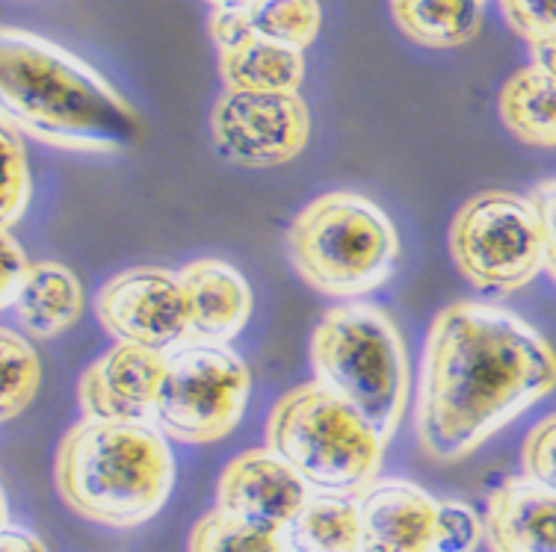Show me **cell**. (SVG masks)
<instances>
[{"label": "cell", "mask_w": 556, "mask_h": 552, "mask_svg": "<svg viewBox=\"0 0 556 552\" xmlns=\"http://www.w3.org/2000/svg\"><path fill=\"white\" fill-rule=\"evenodd\" d=\"M554 387L556 351L533 325L492 301H453L424 346L417 447L435 464H456Z\"/></svg>", "instance_id": "obj_1"}, {"label": "cell", "mask_w": 556, "mask_h": 552, "mask_svg": "<svg viewBox=\"0 0 556 552\" xmlns=\"http://www.w3.org/2000/svg\"><path fill=\"white\" fill-rule=\"evenodd\" d=\"M3 125L51 149L122 154L142 139V118L128 98L80 56L39 33H0Z\"/></svg>", "instance_id": "obj_2"}, {"label": "cell", "mask_w": 556, "mask_h": 552, "mask_svg": "<svg viewBox=\"0 0 556 552\" xmlns=\"http://www.w3.org/2000/svg\"><path fill=\"white\" fill-rule=\"evenodd\" d=\"M54 485L84 521L134 529L157 517L169 500L175 458L154 423L84 416L56 447Z\"/></svg>", "instance_id": "obj_3"}, {"label": "cell", "mask_w": 556, "mask_h": 552, "mask_svg": "<svg viewBox=\"0 0 556 552\" xmlns=\"http://www.w3.org/2000/svg\"><path fill=\"white\" fill-rule=\"evenodd\" d=\"M314 382L391 440L406 416L408 355L403 334L386 310L370 301H343L320 317L311 334Z\"/></svg>", "instance_id": "obj_4"}, {"label": "cell", "mask_w": 556, "mask_h": 552, "mask_svg": "<svg viewBox=\"0 0 556 552\" xmlns=\"http://www.w3.org/2000/svg\"><path fill=\"white\" fill-rule=\"evenodd\" d=\"M288 255L308 287L355 301L394 275L400 234L370 198L346 190L326 192L290 222Z\"/></svg>", "instance_id": "obj_5"}, {"label": "cell", "mask_w": 556, "mask_h": 552, "mask_svg": "<svg viewBox=\"0 0 556 552\" xmlns=\"http://www.w3.org/2000/svg\"><path fill=\"white\" fill-rule=\"evenodd\" d=\"M267 447L296 470L311 490L358 497L370 488L386 455V440L358 411L305 382L281 396L267 416Z\"/></svg>", "instance_id": "obj_6"}, {"label": "cell", "mask_w": 556, "mask_h": 552, "mask_svg": "<svg viewBox=\"0 0 556 552\" xmlns=\"http://www.w3.org/2000/svg\"><path fill=\"white\" fill-rule=\"evenodd\" d=\"M450 257L480 293L509 296L545 269L542 222L530 195L485 190L462 204L450 224Z\"/></svg>", "instance_id": "obj_7"}, {"label": "cell", "mask_w": 556, "mask_h": 552, "mask_svg": "<svg viewBox=\"0 0 556 552\" xmlns=\"http://www.w3.org/2000/svg\"><path fill=\"white\" fill-rule=\"evenodd\" d=\"M252 372L219 343L187 341L166 351V375L154 405V425L169 440L216 444L247 414Z\"/></svg>", "instance_id": "obj_8"}, {"label": "cell", "mask_w": 556, "mask_h": 552, "mask_svg": "<svg viewBox=\"0 0 556 552\" xmlns=\"http://www.w3.org/2000/svg\"><path fill=\"white\" fill-rule=\"evenodd\" d=\"M311 137V113L300 92L225 89L211 106V142L228 163L273 169L300 157Z\"/></svg>", "instance_id": "obj_9"}, {"label": "cell", "mask_w": 556, "mask_h": 552, "mask_svg": "<svg viewBox=\"0 0 556 552\" xmlns=\"http://www.w3.org/2000/svg\"><path fill=\"white\" fill-rule=\"evenodd\" d=\"M96 317L116 343L172 351L190 341L181 278L161 266H134L110 278L98 290Z\"/></svg>", "instance_id": "obj_10"}, {"label": "cell", "mask_w": 556, "mask_h": 552, "mask_svg": "<svg viewBox=\"0 0 556 552\" xmlns=\"http://www.w3.org/2000/svg\"><path fill=\"white\" fill-rule=\"evenodd\" d=\"M166 375V351L116 343L86 367L77 384L80 408L96 420L154 423V405Z\"/></svg>", "instance_id": "obj_11"}, {"label": "cell", "mask_w": 556, "mask_h": 552, "mask_svg": "<svg viewBox=\"0 0 556 552\" xmlns=\"http://www.w3.org/2000/svg\"><path fill=\"white\" fill-rule=\"evenodd\" d=\"M308 500V482L269 447L231 458L216 485L219 509L278 531L288 529Z\"/></svg>", "instance_id": "obj_12"}, {"label": "cell", "mask_w": 556, "mask_h": 552, "mask_svg": "<svg viewBox=\"0 0 556 552\" xmlns=\"http://www.w3.org/2000/svg\"><path fill=\"white\" fill-rule=\"evenodd\" d=\"M355 502L362 552H439V500L415 482L376 478Z\"/></svg>", "instance_id": "obj_13"}, {"label": "cell", "mask_w": 556, "mask_h": 552, "mask_svg": "<svg viewBox=\"0 0 556 552\" xmlns=\"http://www.w3.org/2000/svg\"><path fill=\"white\" fill-rule=\"evenodd\" d=\"M181 278L190 341L228 346L247 329L255 308V296L240 269L219 257H202L178 272Z\"/></svg>", "instance_id": "obj_14"}, {"label": "cell", "mask_w": 556, "mask_h": 552, "mask_svg": "<svg viewBox=\"0 0 556 552\" xmlns=\"http://www.w3.org/2000/svg\"><path fill=\"white\" fill-rule=\"evenodd\" d=\"M492 552H556V490L533 478H506L485 509Z\"/></svg>", "instance_id": "obj_15"}, {"label": "cell", "mask_w": 556, "mask_h": 552, "mask_svg": "<svg viewBox=\"0 0 556 552\" xmlns=\"http://www.w3.org/2000/svg\"><path fill=\"white\" fill-rule=\"evenodd\" d=\"M10 313L24 334L36 341H51L84 317V287L68 266L39 260L33 264Z\"/></svg>", "instance_id": "obj_16"}, {"label": "cell", "mask_w": 556, "mask_h": 552, "mask_svg": "<svg viewBox=\"0 0 556 552\" xmlns=\"http://www.w3.org/2000/svg\"><path fill=\"white\" fill-rule=\"evenodd\" d=\"M219 75L225 89L300 92L305 80V51L252 33L243 42L219 51Z\"/></svg>", "instance_id": "obj_17"}, {"label": "cell", "mask_w": 556, "mask_h": 552, "mask_svg": "<svg viewBox=\"0 0 556 552\" xmlns=\"http://www.w3.org/2000/svg\"><path fill=\"white\" fill-rule=\"evenodd\" d=\"M497 110L506 130L535 149H556V77L539 65L518 68L501 89Z\"/></svg>", "instance_id": "obj_18"}, {"label": "cell", "mask_w": 556, "mask_h": 552, "mask_svg": "<svg viewBox=\"0 0 556 552\" xmlns=\"http://www.w3.org/2000/svg\"><path fill=\"white\" fill-rule=\"evenodd\" d=\"M400 33L424 48H459L482 27V0H391Z\"/></svg>", "instance_id": "obj_19"}, {"label": "cell", "mask_w": 556, "mask_h": 552, "mask_svg": "<svg viewBox=\"0 0 556 552\" xmlns=\"http://www.w3.org/2000/svg\"><path fill=\"white\" fill-rule=\"evenodd\" d=\"M285 535L290 552H362L358 502L338 493H311Z\"/></svg>", "instance_id": "obj_20"}, {"label": "cell", "mask_w": 556, "mask_h": 552, "mask_svg": "<svg viewBox=\"0 0 556 552\" xmlns=\"http://www.w3.org/2000/svg\"><path fill=\"white\" fill-rule=\"evenodd\" d=\"M187 552H290L288 535L216 505L195 523Z\"/></svg>", "instance_id": "obj_21"}, {"label": "cell", "mask_w": 556, "mask_h": 552, "mask_svg": "<svg viewBox=\"0 0 556 552\" xmlns=\"http://www.w3.org/2000/svg\"><path fill=\"white\" fill-rule=\"evenodd\" d=\"M243 7L249 30L305 51L323 24L320 0H237Z\"/></svg>", "instance_id": "obj_22"}, {"label": "cell", "mask_w": 556, "mask_h": 552, "mask_svg": "<svg viewBox=\"0 0 556 552\" xmlns=\"http://www.w3.org/2000/svg\"><path fill=\"white\" fill-rule=\"evenodd\" d=\"M0 363H3V396H0V411L10 423L36 399L39 384H42V361L39 351L33 349L30 341L22 331H0Z\"/></svg>", "instance_id": "obj_23"}, {"label": "cell", "mask_w": 556, "mask_h": 552, "mask_svg": "<svg viewBox=\"0 0 556 552\" xmlns=\"http://www.w3.org/2000/svg\"><path fill=\"white\" fill-rule=\"evenodd\" d=\"M0 149H3V204H0V216H3V228L22 222L30 204V166H27V154H24V142L18 130L10 125L0 128Z\"/></svg>", "instance_id": "obj_24"}, {"label": "cell", "mask_w": 556, "mask_h": 552, "mask_svg": "<svg viewBox=\"0 0 556 552\" xmlns=\"http://www.w3.org/2000/svg\"><path fill=\"white\" fill-rule=\"evenodd\" d=\"M485 538V521L471 505L456 500L439 502V552H473Z\"/></svg>", "instance_id": "obj_25"}, {"label": "cell", "mask_w": 556, "mask_h": 552, "mask_svg": "<svg viewBox=\"0 0 556 552\" xmlns=\"http://www.w3.org/2000/svg\"><path fill=\"white\" fill-rule=\"evenodd\" d=\"M521 464H525L527 478L556 490V411L527 432Z\"/></svg>", "instance_id": "obj_26"}, {"label": "cell", "mask_w": 556, "mask_h": 552, "mask_svg": "<svg viewBox=\"0 0 556 552\" xmlns=\"http://www.w3.org/2000/svg\"><path fill=\"white\" fill-rule=\"evenodd\" d=\"M501 10L509 27L530 44L556 33V0H501Z\"/></svg>", "instance_id": "obj_27"}, {"label": "cell", "mask_w": 556, "mask_h": 552, "mask_svg": "<svg viewBox=\"0 0 556 552\" xmlns=\"http://www.w3.org/2000/svg\"><path fill=\"white\" fill-rule=\"evenodd\" d=\"M30 269L33 264L27 260L22 243L12 236L10 228H0V305H3V310L12 308L18 290L30 275Z\"/></svg>", "instance_id": "obj_28"}, {"label": "cell", "mask_w": 556, "mask_h": 552, "mask_svg": "<svg viewBox=\"0 0 556 552\" xmlns=\"http://www.w3.org/2000/svg\"><path fill=\"white\" fill-rule=\"evenodd\" d=\"M535 210H539V222H542V243H545V269L547 275L556 281V178L542 181L530 192Z\"/></svg>", "instance_id": "obj_29"}, {"label": "cell", "mask_w": 556, "mask_h": 552, "mask_svg": "<svg viewBox=\"0 0 556 552\" xmlns=\"http://www.w3.org/2000/svg\"><path fill=\"white\" fill-rule=\"evenodd\" d=\"M207 30H211V39H214L219 51H225V48H231V44L243 42L247 36H252L240 3L214 7V12H211V22H207Z\"/></svg>", "instance_id": "obj_30"}, {"label": "cell", "mask_w": 556, "mask_h": 552, "mask_svg": "<svg viewBox=\"0 0 556 552\" xmlns=\"http://www.w3.org/2000/svg\"><path fill=\"white\" fill-rule=\"evenodd\" d=\"M0 552H48L45 543L33 535V531L12 526L10 521H3V535H0Z\"/></svg>", "instance_id": "obj_31"}, {"label": "cell", "mask_w": 556, "mask_h": 552, "mask_svg": "<svg viewBox=\"0 0 556 552\" xmlns=\"http://www.w3.org/2000/svg\"><path fill=\"white\" fill-rule=\"evenodd\" d=\"M530 53H533V65H539L542 72L556 77V33L530 44Z\"/></svg>", "instance_id": "obj_32"}, {"label": "cell", "mask_w": 556, "mask_h": 552, "mask_svg": "<svg viewBox=\"0 0 556 552\" xmlns=\"http://www.w3.org/2000/svg\"><path fill=\"white\" fill-rule=\"evenodd\" d=\"M211 7H225V3H237V0H207Z\"/></svg>", "instance_id": "obj_33"}]
</instances>
